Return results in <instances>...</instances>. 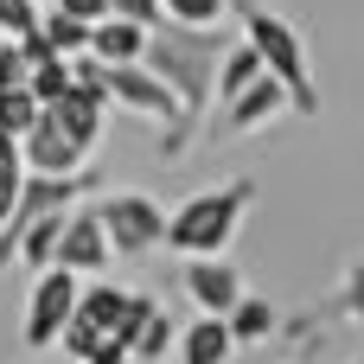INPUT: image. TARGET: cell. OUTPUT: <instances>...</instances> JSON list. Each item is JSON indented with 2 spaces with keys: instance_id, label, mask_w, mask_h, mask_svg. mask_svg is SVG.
<instances>
[{
  "instance_id": "obj_18",
  "label": "cell",
  "mask_w": 364,
  "mask_h": 364,
  "mask_svg": "<svg viewBox=\"0 0 364 364\" xmlns=\"http://www.w3.org/2000/svg\"><path fill=\"white\" fill-rule=\"evenodd\" d=\"M32 115H38V96L26 90V83H13V90H0V134H26L32 128Z\"/></svg>"
},
{
  "instance_id": "obj_13",
  "label": "cell",
  "mask_w": 364,
  "mask_h": 364,
  "mask_svg": "<svg viewBox=\"0 0 364 364\" xmlns=\"http://www.w3.org/2000/svg\"><path fill=\"white\" fill-rule=\"evenodd\" d=\"M173 346H179V364H230L237 358V339H230L224 314H198L192 326L173 333Z\"/></svg>"
},
{
  "instance_id": "obj_23",
  "label": "cell",
  "mask_w": 364,
  "mask_h": 364,
  "mask_svg": "<svg viewBox=\"0 0 364 364\" xmlns=\"http://www.w3.org/2000/svg\"><path fill=\"white\" fill-rule=\"evenodd\" d=\"M83 364H128V346H122V339H115V333L102 326V333L90 339V352H83Z\"/></svg>"
},
{
  "instance_id": "obj_7",
  "label": "cell",
  "mask_w": 364,
  "mask_h": 364,
  "mask_svg": "<svg viewBox=\"0 0 364 364\" xmlns=\"http://www.w3.org/2000/svg\"><path fill=\"white\" fill-rule=\"evenodd\" d=\"M51 262H64V269H77V275H96V269H109V262H115L109 230H102V218H96V205H90V198H77V205L64 211L58 243H51Z\"/></svg>"
},
{
  "instance_id": "obj_16",
  "label": "cell",
  "mask_w": 364,
  "mask_h": 364,
  "mask_svg": "<svg viewBox=\"0 0 364 364\" xmlns=\"http://www.w3.org/2000/svg\"><path fill=\"white\" fill-rule=\"evenodd\" d=\"M122 307H128V288H115V282H77V320H90V326H115L122 320Z\"/></svg>"
},
{
  "instance_id": "obj_8",
  "label": "cell",
  "mask_w": 364,
  "mask_h": 364,
  "mask_svg": "<svg viewBox=\"0 0 364 364\" xmlns=\"http://www.w3.org/2000/svg\"><path fill=\"white\" fill-rule=\"evenodd\" d=\"M19 160H26V173H77V166H90V147L77 134H64L51 109H38L32 128L19 134Z\"/></svg>"
},
{
  "instance_id": "obj_4",
  "label": "cell",
  "mask_w": 364,
  "mask_h": 364,
  "mask_svg": "<svg viewBox=\"0 0 364 364\" xmlns=\"http://www.w3.org/2000/svg\"><path fill=\"white\" fill-rule=\"evenodd\" d=\"M96 218H102L115 256H154L160 237H166V205L154 192H102Z\"/></svg>"
},
{
  "instance_id": "obj_21",
  "label": "cell",
  "mask_w": 364,
  "mask_h": 364,
  "mask_svg": "<svg viewBox=\"0 0 364 364\" xmlns=\"http://www.w3.org/2000/svg\"><path fill=\"white\" fill-rule=\"evenodd\" d=\"M333 307L352 320V326H364V256L346 269V282H339V294H333Z\"/></svg>"
},
{
  "instance_id": "obj_5",
  "label": "cell",
  "mask_w": 364,
  "mask_h": 364,
  "mask_svg": "<svg viewBox=\"0 0 364 364\" xmlns=\"http://www.w3.org/2000/svg\"><path fill=\"white\" fill-rule=\"evenodd\" d=\"M77 269H64V262H45L38 269V282H32V301H26V346L32 352H51L58 346V333H64V320H70V307H77Z\"/></svg>"
},
{
  "instance_id": "obj_17",
  "label": "cell",
  "mask_w": 364,
  "mask_h": 364,
  "mask_svg": "<svg viewBox=\"0 0 364 364\" xmlns=\"http://www.w3.org/2000/svg\"><path fill=\"white\" fill-rule=\"evenodd\" d=\"M38 38H45L58 58H77V51L90 45V19H70V13H58V6H38Z\"/></svg>"
},
{
  "instance_id": "obj_11",
  "label": "cell",
  "mask_w": 364,
  "mask_h": 364,
  "mask_svg": "<svg viewBox=\"0 0 364 364\" xmlns=\"http://www.w3.org/2000/svg\"><path fill=\"white\" fill-rule=\"evenodd\" d=\"M38 109H51V115H58V128H64V134H77L83 147H96V141H102V122H109V96H102V90H90V83H64V96L38 102Z\"/></svg>"
},
{
  "instance_id": "obj_25",
  "label": "cell",
  "mask_w": 364,
  "mask_h": 364,
  "mask_svg": "<svg viewBox=\"0 0 364 364\" xmlns=\"http://www.w3.org/2000/svg\"><path fill=\"white\" fill-rule=\"evenodd\" d=\"M109 13H128V19H141V26H154V19H160V0H109Z\"/></svg>"
},
{
  "instance_id": "obj_20",
  "label": "cell",
  "mask_w": 364,
  "mask_h": 364,
  "mask_svg": "<svg viewBox=\"0 0 364 364\" xmlns=\"http://www.w3.org/2000/svg\"><path fill=\"white\" fill-rule=\"evenodd\" d=\"M19 179H26V160H19V141H13V134H0V218L13 211V198H19Z\"/></svg>"
},
{
  "instance_id": "obj_10",
  "label": "cell",
  "mask_w": 364,
  "mask_h": 364,
  "mask_svg": "<svg viewBox=\"0 0 364 364\" xmlns=\"http://www.w3.org/2000/svg\"><path fill=\"white\" fill-rule=\"evenodd\" d=\"M179 262H186V294H192V307H198V314H230V301L243 294L237 262H224V256H179Z\"/></svg>"
},
{
  "instance_id": "obj_26",
  "label": "cell",
  "mask_w": 364,
  "mask_h": 364,
  "mask_svg": "<svg viewBox=\"0 0 364 364\" xmlns=\"http://www.w3.org/2000/svg\"><path fill=\"white\" fill-rule=\"evenodd\" d=\"M58 13H70V19H102L109 13V0H51Z\"/></svg>"
},
{
  "instance_id": "obj_14",
  "label": "cell",
  "mask_w": 364,
  "mask_h": 364,
  "mask_svg": "<svg viewBox=\"0 0 364 364\" xmlns=\"http://www.w3.org/2000/svg\"><path fill=\"white\" fill-rule=\"evenodd\" d=\"M224 326H230V339H237V346H269V339L282 333V307H275V301H262V294H237V301H230V314H224Z\"/></svg>"
},
{
  "instance_id": "obj_9",
  "label": "cell",
  "mask_w": 364,
  "mask_h": 364,
  "mask_svg": "<svg viewBox=\"0 0 364 364\" xmlns=\"http://www.w3.org/2000/svg\"><path fill=\"white\" fill-rule=\"evenodd\" d=\"M224 109V134H256V128H269L275 115H288V90L262 70L256 83H243L230 102H218Z\"/></svg>"
},
{
  "instance_id": "obj_12",
  "label": "cell",
  "mask_w": 364,
  "mask_h": 364,
  "mask_svg": "<svg viewBox=\"0 0 364 364\" xmlns=\"http://www.w3.org/2000/svg\"><path fill=\"white\" fill-rule=\"evenodd\" d=\"M96 64H134L141 51H147V26L141 19H128V13H102V19H90V45H83Z\"/></svg>"
},
{
  "instance_id": "obj_19",
  "label": "cell",
  "mask_w": 364,
  "mask_h": 364,
  "mask_svg": "<svg viewBox=\"0 0 364 364\" xmlns=\"http://www.w3.org/2000/svg\"><path fill=\"white\" fill-rule=\"evenodd\" d=\"M160 19H179V26H224V19H230V0H160Z\"/></svg>"
},
{
  "instance_id": "obj_2",
  "label": "cell",
  "mask_w": 364,
  "mask_h": 364,
  "mask_svg": "<svg viewBox=\"0 0 364 364\" xmlns=\"http://www.w3.org/2000/svg\"><path fill=\"white\" fill-rule=\"evenodd\" d=\"M250 205H256V179L205 186V192H192L179 211H166V237H160V243H166L173 256H224V250L237 243Z\"/></svg>"
},
{
  "instance_id": "obj_15",
  "label": "cell",
  "mask_w": 364,
  "mask_h": 364,
  "mask_svg": "<svg viewBox=\"0 0 364 364\" xmlns=\"http://www.w3.org/2000/svg\"><path fill=\"white\" fill-rule=\"evenodd\" d=\"M173 333H179V326H173V314H166L160 301H147V307H141V320L128 326V364H160L166 352H173Z\"/></svg>"
},
{
  "instance_id": "obj_22",
  "label": "cell",
  "mask_w": 364,
  "mask_h": 364,
  "mask_svg": "<svg viewBox=\"0 0 364 364\" xmlns=\"http://www.w3.org/2000/svg\"><path fill=\"white\" fill-rule=\"evenodd\" d=\"M38 26V0H0V38H19Z\"/></svg>"
},
{
  "instance_id": "obj_6",
  "label": "cell",
  "mask_w": 364,
  "mask_h": 364,
  "mask_svg": "<svg viewBox=\"0 0 364 364\" xmlns=\"http://www.w3.org/2000/svg\"><path fill=\"white\" fill-rule=\"evenodd\" d=\"M102 96H109V109H122V115H141V122H173L179 115V102H173V90L134 58V64H102Z\"/></svg>"
},
{
  "instance_id": "obj_24",
  "label": "cell",
  "mask_w": 364,
  "mask_h": 364,
  "mask_svg": "<svg viewBox=\"0 0 364 364\" xmlns=\"http://www.w3.org/2000/svg\"><path fill=\"white\" fill-rule=\"evenodd\" d=\"M13 83H26V51H19V38H0V90H13Z\"/></svg>"
},
{
  "instance_id": "obj_1",
  "label": "cell",
  "mask_w": 364,
  "mask_h": 364,
  "mask_svg": "<svg viewBox=\"0 0 364 364\" xmlns=\"http://www.w3.org/2000/svg\"><path fill=\"white\" fill-rule=\"evenodd\" d=\"M218 51H224V26H179V19H154L147 26V51H141V64L173 90V102H179V115L160 128V160H186L192 154V141L205 134V122H211V77H218Z\"/></svg>"
},
{
  "instance_id": "obj_3",
  "label": "cell",
  "mask_w": 364,
  "mask_h": 364,
  "mask_svg": "<svg viewBox=\"0 0 364 364\" xmlns=\"http://www.w3.org/2000/svg\"><path fill=\"white\" fill-rule=\"evenodd\" d=\"M237 19H243V38L256 45L262 70L288 90V115H320V83H314V64H307L301 32L275 6H262V0H237Z\"/></svg>"
}]
</instances>
